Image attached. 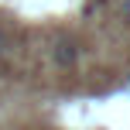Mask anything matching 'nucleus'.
Masks as SVG:
<instances>
[{"label": "nucleus", "mask_w": 130, "mask_h": 130, "mask_svg": "<svg viewBox=\"0 0 130 130\" xmlns=\"http://www.w3.org/2000/svg\"><path fill=\"white\" fill-rule=\"evenodd\" d=\"M0 52H4V34H0Z\"/></svg>", "instance_id": "nucleus-3"}, {"label": "nucleus", "mask_w": 130, "mask_h": 130, "mask_svg": "<svg viewBox=\"0 0 130 130\" xmlns=\"http://www.w3.org/2000/svg\"><path fill=\"white\" fill-rule=\"evenodd\" d=\"M52 58H55V65H58V69H72V65L79 62V48H75V41H69V38L55 41Z\"/></svg>", "instance_id": "nucleus-1"}, {"label": "nucleus", "mask_w": 130, "mask_h": 130, "mask_svg": "<svg viewBox=\"0 0 130 130\" xmlns=\"http://www.w3.org/2000/svg\"><path fill=\"white\" fill-rule=\"evenodd\" d=\"M120 14H123V21L130 24V0H120Z\"/></svg>", "instance_id": "nucleus-2"}]
</instances>
